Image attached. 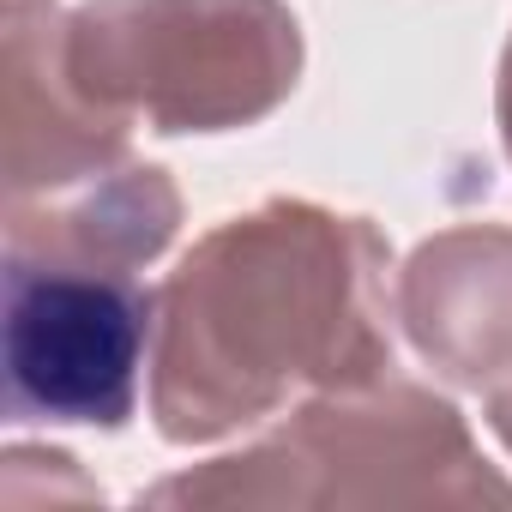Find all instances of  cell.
Wrapping results in <instances>:
<instances>
[{"instance_id":"6da1fadb","label":"cell","mask_w":512,"mask_h":512,"mask_svg":"<svg viewBox=\"0 0 512 512\" xmlns=\"http://www.w3.org/2000/svg\"><path fill=\"white\" fill-rule=\"evenodd\" d=\"M7 398L19 416L115 428L133 416L145 362V302L91 272H7Z\"/></svg>"}]
</instances>
